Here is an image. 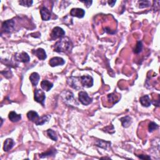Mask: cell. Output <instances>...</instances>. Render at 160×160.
Masks as SVG:
<instances>
[{
    "label": "cell",
    "instance_id": "6da1fadb",
    "mask_svg": "<svg viewBox=\"0 0 160 160\" xmlns=\"http://www.w3.org/2000/svg\"><path fill=\"white\" fill-rule=\"evenodd\" d=\"M73 43L68 37H64L55 43L54 51L58 53L60 52H71L73 48Z\"/></svg>",
    "mask_w": 160,
    "mask_h": 160
},
{
    "label": "cell",
    "instance_id": "7a4b0ae2",
    "mask_svg": "<svg viewBox=\"0 0 160 160\" xmlns=\"http://www.w3.org/2000/svg\"><path fill=\"white\" fill-rule=\"evenodd\" d=\"M2 28L6 33H11L15 29V21L13 20L5 21L2 24Z\"/></svg>",
    "mask_w": 160,
    "mask_h": 160
},
{
    "label": "cell",
    "instance_id": "3957f363",
    "mask_svg": "<svg viewBox=\"0 0 160 160\" xmlns=\"http://www.w3.org/2000/svg\"><path fill=\"white\" fill-rule=\"evenodd\" d=\"M34 100L36 102L41 103L43 106H44V103L46 99L45 93L41 89H36L34 91Z\"/></svg>",
    "mask_w": 160,
    "mask_h": 160
},
{
    "label": "cell",
    "instance_id": "277c9868",
    "mask_svg": "<svg viewBox=\"0 0 160 160\" xmlns=\"http://www.w3.org/2000/svg\"><path fill=\"white\" fill-rule=\"evenodd\" d=\"M64 34H65V31L61 28L57 27L53 28L51 34V37L52 40H57L58 38H63Z\"/></svg>",
    "mask_w": 160,
    "mask_h": 160
},
{
    "label": "cell",
    "instance_id": "5b68a950",
    "mask_svg": "<svg viewBox=\"0 0 160 160\" xmlns=\"http://www.w3.org/2000/svg\"><path fill=\"white\" fill-rule=\"evenodd\" d=\"M81 85L85 88H90L93 85V79L92 76L86 75L80 77Z\"/></svg>",
    "mask_w": 160,
    "mask_h": 160
},
{
    "label": "cell",
    "instance_id": "8992f818",
    "mask_svg": "<svg viewBox=\"0 0 160 160\" xmlns=\"http://www.w3.org/2000/svg\"><path fill=\"white\" fill-rule=\"evenodd\" d=\"M79 100L83 104V105H88L90 103H92L93 99L89 97L88 94L86 92H80L79 93Z\"/></svg>",
    "mask_w": 160,
    "mask_h": 160
},
{
    "label": "cell",
    "instance_id": "52a82bcc",
    "mask_svg": "<svg viewBox=\"0 0 160 160\" xmlns=\"http://www.w3.org/2000/svg\"><path fill=\"white\" fill-rule=\"evenodd\" d=\"M15 57V59L16 61L23 63H27L29 62L30 60L29 56L26 52H21V53H16Z\"/></svg>",
    "mask_w": 160,
    "mask_h": 160
},
{
    "label": "cell",
    "instance_id": "ba28073f",
    "mask_svg": "<svg viewBox=\"0 0 160 160\" xmlns=\"http://www.w3.org/2000/svg\"><path fill=\"white\" fill-rule=\"evenodd\" d=\"M64 94H63V98L66 103H68L69 105H72L75 103H76V99L74 98V95L70 92H64ZM78 104V103H76Z\"/></svg>",
    "mask_w": 160,
    "mask_h": 160
},
{
    "label": "cell",
    "instance_id": "9c48e42d",
    "mask_svg": "<svg viewBox=\"0 0 160 160\" xmlns=\"http://www.w3.org/2000/svg\"><path fill=\"white\" fill-rule=\"evenodd\" d=\"M64 63H65V61L62 58L60 57H54L51 58L49 62L50 65L52 67L63 65Z\"/></svg>",
    "mask_w": 160,
    "mask_h": 160
},
{
    "label": "cell",
    "instance_id": "30bf717a",
    "mask_svg": "<svg viewBox=\"0 0 160 160\" xmlns=\"http://www.w3.org/2000/svg\"><path fill=\"white\" fill-rule=\"evenodd\" d=\"M78 78L77 77H71L69 78L68 79V85H70L71 87L78 89L80 88H81V87L80 86V83H81V81L80 80V81H78Z\"/></svg>",
    "mask_w": 160,
    "mask_h": 160
},
{
    "label": "cell",
    "instance_id": "8fae6325",
    "mask_svg": "<svg viewBox=\"0 0 160 160\" xmlns=\"http://www.w3.org/2000/svg\"><path fill=\"white\" fill-rule=\"evenodd\" d=\"M85 15V11L81 8H73L70 11V15L72 16L77 17V18H81L84 17Z\"/></svg>",
    "mask_w": 160,
    "mask_h": 160
},
{
    "label": "cell",
    "instance_id": "7c38bea8",
    "mask_svg": "<svg viewBox=\"0 0 160 160\" xmlns=\"http://www.w3.org/2000/svg\"><path fill=\"white\" fill-rule=\"evenodd\" d=\"M40 14L41 15V18L43 21H48L51 18V12L46 7H42L40 9Z\"/></svg>",
    "mask_w": 160,
    "mask_h": 160
},
{
    "label": "cell",
    "instance_id": "4fadbf2b",
    "mask_svg": "<svg viewBox=\"0 0 160 160\" xmlns=\"http://www.w3.org/2000/svg\"><path fill=\"white\" fill-rule=\"evenodd\" d=\"M32 53L40 60H44L47 58L46 52L43 48H38L36 50H33Z\"/></svg>",
    "mask_w": 160,
    "mask_h": 160
},
{
    "label": "cell",
    "instance_id": "5bb4252c",
    "mask_svg": "<svg viewBox=\"0 0 160 160\" xmlns=\"http://www.w3.org/2000/svg\"><path fill=\"white\" fill-rule=\"evenodd\" d=\"M27 117L31 122H33L34 123H36L40 118L37 112L34 111H29L27 113Z\"/></svg>",
    "mask_w": 160,
    "mask_h": 160
},
{
    "label": "cell",
    "instance_id": "9a60e30c",
    "mask_svg": "<svg viewBox=\"0 0 160 160\" xmlns=\"http://www.w3.org/2000/svg\"><path fill=\"white\" fill-rule=\"evenodd\" d=\"M15 144L14 141L13 139L11 138H8V139L6 140L5 143H4V146H3V150L5 151H10L11 149H12L13 147Z\"/></svg>",
    "mask_w": 160,
    "mask_h": 160
},
{
    "label": "cell",
    "instance_id": "2e32d148",
    "mask_svg": "<svg viewBox=\"0 0 160 160\" xmlns=\"http://www.w3.org/2000/svg\"><path fill=\"white\" fill-rule=\"evenodd\" d=\"M40 76L39 75V74L37 73H33L29 76V80L31 82V84L34 86H36L38 85L39 81H40Z\"/></svg>",
    "mask_w": 160,
    "mask_h": 160
},
{
    "label": "cell",
    "instance_id": "e0dca14e",
    "mask_svg": "<svg viewBox=\"0 0 160 160\" xmlns=\"http://www.w3.org/2000/svg\"><path fill=\"white\" fill-rule=\"evenodd\" d=\"M140 101L141 105L145 107H149L151 104V99L148 95H145V96L141 97L140 99Z\"/></svg>",
    "mask_w": 160,
    "mask_h": 160
},
{
    "label": "cell",
    "instance_id": "ac0fdd59",
    "mask_svg": "<svg viewBox=\"0 0 160 160\" xmlns=\"http://www.w3.org/2000/svg\"><path fill=\"white\" fill-rule=\"evenodd\" d=\"M41 86L43 90L46 91V92H49L53 88V84L48 80H43L41 83Z\"/></svg>",
    "mask_w": 160,
    "mask_h": 160
},
{
    "label": "cell",
    "instance_id": "d6986e66",
    "mask_svg": "<svg viewBox=\"0 0 160 160\" xmlns=\"http://www.w3.org/2000/svg\"><path fill=\"white\" fill-rule=\"evenodd\" d=\"M56 154H57V150H56L53 148H51L49 149L45 153H43L41 154H40V157L41 158H44L48 157H51V156H54Z\"/></svg>",
    "mask_w": 160,
    "mask_h": 160
},
{
    "label": "cell",
    "instance_id": "ffe728a7",
    "mask_svg": "<svg viewBox=\"0 0 160 160\" xmlns=\"http://www.w3.org/2000/svg\"><path fill=\"white\" fill-rule=\"evenodd\" d=\"M9 119L12 122H18L21 119V115H18L15 111H11L9 113Z\"/></svg>",
    "mask_w": 160,
    "mask_h": 160
},
{
    "label": "cell",
    "instance_id": "44dd1931",
    "mask_svg": "<svg viewBox=\"0 0 160 160\" xmlns=\"http://www.w3.org/2000/svg\"><path fill=\"white\" fill-rule=\"evenodd\" d=\"M120 121L121 122H122V126L124 128H128L129 125L131 124V122H132L131 118L128 116H124V117L120 119Z\"/></svg>",
    "mask_w": 160,
    "mask_h": 160
},
{
    "label": "cell",
    "instance_id": "7402d4cb",
    "mask_svg": "<svg viewBox=\"0 0 160 160\" xmlns=\"http://www.w3.org/2000/svg\"><path fill=\"white\" fill-rule=\"evenodd\" d=\"M50 118V116L49 115H45L42 116V117H40V119H38V122L35 123L38 126H40V125H43L45 123L47 122H48L49 119Z\"/></svg>",
    "mask_w": 160,
    "mask_h": 160
},
{
    "label": "cell",
    "instance_id": "603a6c76",
    "mask_svg": "<svg viewBox=\"0 0 160 160\" xmlns=\"http://www.w3.org/2000/svg\"><path fill=\"white\" fill-rule=\"evenodd\" d=\"M46 133H47V135H48V136L51 138L52 140L55 141H57L58 137H57V134H56L55 131L52 130V129H48Z\"/></svg>",
    "mask_w": 160,
    "mask_h": 160
},
{
    "label": "cell",
    "instance_id": "cb8c5ba5",
    "mask_svg": "<svg viewBox=\"0 0 160 160\" xmlns=\"http://www.w3.org/2000/svg\"><path fill=\"white\" fill-rule=\"evenodd\" d=\"M33 1H30V0H21V1H19V3L20 4V5L23 6H27V7H29L32 5Z\"/></svg>",
    "mask_w": 160,
    "mask_h": 160
},
{
    "label": "cell",
    "instance_id": "d4e9b609",
    "mask_svg": "<svg viewBox=\"0 0 160 160\" xmlns=\"http://www.w3.org/2000/svg\"><path fill=\"white\" fill-rule=\"evenodd\" d=\"M143 49V44L141 41H138L136 46L135 47V50H134V53L136 54L140 53Z\"/></svg>",
    "mask_w": 160,
    "mask_h": 160
},
{
    "label": "cell",
    "instance_id": "484cf974",
    "mask_svg": "<svg viewBox=\"0 0 160 160\" xmlns=\"http://www.w3.org/2000/svg\"><path fill=\"white\" fill-rule=\"evenodd\" d=\"M158 128V126L157 123H155L154 122H151L149 124L148 130L150 133H151V132H153V131L156 130V129H157Z\"/></svg>",
    "mask_w": 160,
    "mask_h": 160
},
{
    "label": "cell",
    "instance_id": "4316f807",
    "mask_svg": "<svg viewBox=\"0 0 160 160\" xmlns=\"http://www.w3.org/2000/svg\"><path fill=\"white\" fill-rule=\"evenodd\" d=\"M139 8H144L150 6V3L148 1H140L139 2Z\"/></svg>",
    "mask_w": 160,
    "mask_h": 160
},
{
    "label": "cell",
    "instance_id": "83f0119b",
    "mask_svg": "<svg viewBox=\"0 0 160 160\" xmlns=\"http://www.w3.org/2000/svg\"><path fill=\"white\" fill-rule=\"evenodd\" d=\"M108 98L109 100L111 102L115 101V99H116V96H115V95H114V94H108Z\"/></svg>",
    "mask_w": 160,
    "mask_h": 160
},
{
    "label": "cell",
    "instance_id": "f1b7e54d",
    "mask_svg": "<svg viewBox=\"0 0 160 160\" xmlns=\"http://www.w3.org/2000/svg\"><path fill=\"white\" fill-rule=\"evenodd\" d=\"M81 2L84 3L85 4V5H86V6H87L88 8L89 6H90L91 5H92V3H93L92 1H81Z\"/></svg>",
    "mask_w": 160,
    "mask_h": 160
},
{
    "label": "cell",
    "instance_id": "f546056e",
    "mask_svg": "<svg viewBox=\"0 0 160 160\" xmlns=\"http://www.w3.org/2000/svg\"><path fill=\"white\" fill-rule=\"evenodd\" d=\"M138 157H139L141 159H151L150 157H148V156H147V155H143V154H141L140 156H138Z\"/></svg>",
    "mask_w": 160,
    "mask_h": 160
},
{
    "label": "cell",
    "instance_id": "4dcf8cb0",
    "mask_svg": "<svg viewBox=\"0 0 160 160\" xmlns=\"http://www.w3.org/2000/svg\"><path fill=\"white\" fill-rule=\"evenodd\" d=\"M116 2V1H108V4H109V5L111 6V7H113L115 5Z\"/></svg>",
    "mask_w": 160,
    "mask_h": 160
}]
</instances>
